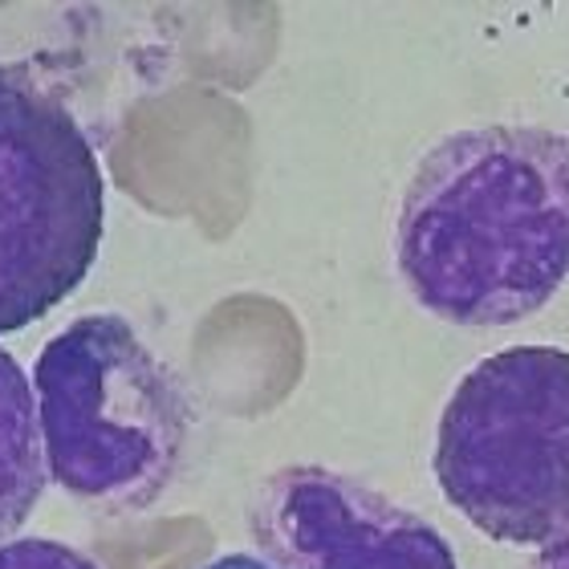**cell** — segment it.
<instances>
[{
  "instance_id": "cell-1",
  "label": "cell",
  "mask_w": 569,
  "mask_h": 569,
  "mask_svg": "<svg viewBox=\"0 0 569 569\" xmlns=\"http://www.w3.org/2000/svg\"><path fill=\"white\" fill-rule=\"evenodd\" d=\"M395 264L419 306L451 326H512L546 309L569 281V134H443L407 179Z\"/></svg>"
},
{
  "instance_id": "cell-2",
  "label": "cell",
  "mask_w": 569,
  "mask_h": 569,
  "mask_svg": "<svg viewBox=\"0 0 569 569\" xmlns=\"http://www.w3.org/2000/svg\"><path fill=\"white\" fill-rule=\"evenodd\" d=\"M49 476L102 512H142L188 451L196 411L179 375L119 313H86L33 362Z\"/></svg>"
},
{
  "instance_id": "cell-3",
  "label": "cell",
  "mask_w": 569,
  "mask_h": 569,
  "mask_svg": "<svg viewBox=\"0 0 569 569\" xmlns=\"http://www.w3.org/2000/svg\"><path fill=\"white\" fill-rule=\"evenodd\" d=\"M431 472L488 541L549 549L569 537V350L480 358L439 416Z\"/></svg>"
},
{
  "instance_id": "cell-4",
  "label": "cell",
  "mask_w": 569,
  "mask_h": 569,
  "mask_svg": "<svg viewBox=\"0 0 569 569\" xmlns=\"http://www.w3.org/2000/svg\"><path fill=\"white\" fill-rule=\"evenodd\" d=\"M107 237V176L58 98L0 70V333L70 301Z\"/></svg>"
},
{
  "instance_id": "cell-5",
  "label": "cell",
  "mask_w": 569,
  "mask_h": 569,
  "mask_svg": "<svg viewBox=\"0 0 569 569\" xmlns=\"http://www.w3.org/2000/svg\"><path fill=\"white\" fill-rule=\"evenodd\" d=\"M249 529L261 558L281 569H460L431 521L318 463L261 480Z\"/></svg>"
},
{
  "instance_id": "cell-6",
  "label": "cell",
  "mask_w": 569,
  "mask_h": 569,
  "mask_svg": "<svg viewBox=\"0 0 569 569\" xmlns=\"http://www.w3.org/2000/svg\"><path fill=\"white\" fill-rule=\"evenodd\" d=\"M46 485L49 460L33 382L12 350L0 346V546L29 521Z\"/></svg>"
},
{
  "instance_id": "cell-7",
  "label": "cell",
  "mask_w": 569,
  "mask_h": 569,
  "mask_svg": "<svg viewBox=\"0 0 569 569\" xmlns=\"http://www.w3.org/2000/svg\"><path fill=\"white\" fill-rule=\"evenodd\" d=\"M0 569H102L82 549L46 541V537H17L0 546Z\"/></svg>"
},
{
  "instance_id": "cell-8",
  "label": "cell",
  "mask_w": 569,
  "mask_h": 569,
  "mask_svg": "<svg viewBox=\"0 0 569 569\" xmlns=\"http://www.w3.org/2000/svg\"><path fill=\"white\" fill-rule=\"evenodd\" d=\"M203 569H281V566H273V561L264 558H249V553H228V558L208 561Z\"/></svg>"
},
{
  "instance_id": "cell-9",
  "label": "cell",
  "mask_w": 569,
  "mask_h": 569,
  "mask_svg": "<svg viewBox=\"0 0 569 569\" xmlns=\"http://www.w3.org/2000/svg\"><path fill=\"white\" fill-rule=\"evenodd\" d=\"M537 569H569V537H561L558 546L541 549V558H537Z\"/></svg>"
}]
</instances>
